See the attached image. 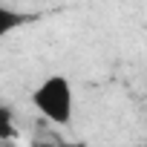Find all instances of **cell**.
I'll list each match as a JSON object with an SVG mask.
<instances>
[{
	"instance_id": "1",
	"label": "cell",
	"mask_w": 147,
	"mask_h": 147,
	"mask_svg": "<svg viewBox=\"0 0 147 147\" xmlns=\"http://www.w3.org/2000/svg\"><path fill=\"white\" fill-rule=\"evenodd\" d=\"M32 104L49 124H58V127L72 124V115H75V90H72V81L63 78V75L43 78L32 92Z\"/></svg>"
},
{
	"instance_id": "2",
	"label": "cell",
	"mask_w": 147,
	"mask_h": 147,
	"mask_svg": "<svg viewBox=\"0 0 147 147\" xmlns=\"http://www.w3.org/2000/svg\"><path fill=\"white\" fill-rule=\"evenodd\" d=\"M32 20H35L32 15L18 12V9H9V6H3V3H0V40H3V38H9L12 32H18L20 26L32 23Z\"/></svg>"
},
{
	"instance_id": "3",
	"label": "cell",
	"mask_w": 147,
	"mask_h": 147,
	"mask_svg": "<svg viewBox=\"0 0 147 147\" xmlns=\"http://www.w3.org/2000/svg\"><path fill=\"white\" fill-rule=\"evenodd\" d=\"M15 138V118H12V110L0 104V141H9Z\"/></svg>"
}]
</instances>
